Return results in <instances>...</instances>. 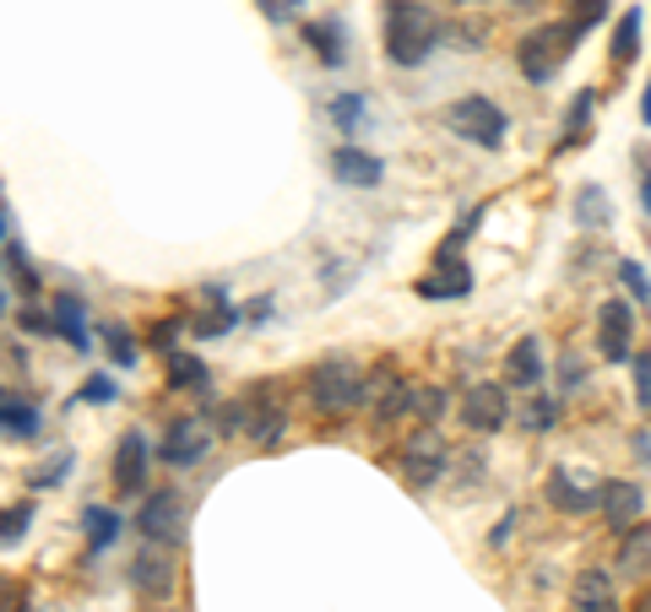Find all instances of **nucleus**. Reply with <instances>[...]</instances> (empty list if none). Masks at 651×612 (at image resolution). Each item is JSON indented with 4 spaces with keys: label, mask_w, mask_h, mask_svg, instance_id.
<instances>
[{
    "label": "nucleus",
    "mask_w": 651,
    "mask_h": 612,
    "mask_svg": "<svg viewBox=\"0 0 651 612\" xmlns=\"http://www.w3.org/2000/svg\"><path fill=\"white\" fill-rule=\"evenodd\" d=\"M217 429L223 433H250L260 450H271V444L288 433V407H282L277 385H271V379L250 385L239 401H228V407L217 412Z\"/></svg>",
    "instance_id": "f257e3e1"
},
{
    "label": "nucleus",
    "mask_w": 651,
    "mask_h": 612,
    "mask_svg": "<svg viewBox=\"0 0 651 612\" xmlns=\"http://www.w3.org/2000/svg\"><path fill=\"white\" fill-rule=\"evenodd\" d=\"M440 44V22L418 0H386V61L424 65Z\"/></svg>",
    "instance_id": "f03ea898"
},
{
    "label": "nucleus",
    "mask_w": 651,
    "mask_h": 612,
    "mask_svg": "<svg viewBox=\"0 0 651 612\" xmlns=\"http://www.w3.org/2000/svg\"><path fill=\"white\" fill-rule=\"evenodd\" d=\"M576 39H581V28H576V22H548V28L526 33V39H521V50H516L521 76H526L532 87L554 82V76H559V65L576 55Z\"/></svg>",
    "instance_id": "7ed1b4c3"
},
{
    "label": "nucleus",
    "mask_w": 651,
    "mask_h": 612,
    "mask_svg": "<svg viewBox=\"0 0 651 612\" xmlns=\"http://www.w3.org/2000/svg\"><path fill=\"white\" fill-rule=\"evenodd\" d=\"M305 390H310V401H316L321 412H348V407L370 401L364 368L348 364V358H326V364H316L310 368V379H305Z\"/></svg>",
    "instance_id": "20e7f679"
},
{
    "label": "nucleus",
    "mask_w": 651,
    "mask_h": 612,
    "mask_svg": "<svg viewBox=\"0 0 651 612\" xmlns=\"http://www.w3.org/2000/svg\"><path fill=\"white\" fill-rule=\"evenodd\" d=\"M446 125H451L461 141H472V147H483V152H500L505 147V136H511V120H505V109L494 104V98H456L451 109H446Z\"/></svg>",
    "instance_id": "39448f33"
},
{
    "label": "nucleus",
    "mask_w": 651,
    "mask_h": 612,
    "mask_svg": "<svg viewBox=\"0 0 651 612\" xmlns=\"http://www.w3.org/2000/svg\"><path fill=\"white\" fill-rule=\"evenodd\" d=\"M396 472H402V483H407L413 493L435 488V483L451 472V450H446V439L424 423V429L402 444V461H396Z\"/></svg>",
    "instance_id": "423d86ee"
},
{
    "label": "nucleus",
    "mask_w": 651,
    "mask_h": 612,
    "mask_svg": "<svg viewBox=\"0 0 651 612\" xmlns=\"http://www.w3.org/2000/svg\"><path fill=\"white\" fill-rule=\"evenodd\" d=\"M136 532L147 537V543H163V548H180L185 543V498L174 488H158L147 504H141V515H136Z\"/></svg>",
    "instance_id": "0eeeda50"
},
{
    "label": "nucleus",
    "mask_w": 651,
    "mask_h": 612,
    "mask_svg": "<svg viewBox=\"0 0 651 612\" xmlns=\"http://www.w3.org/2000/svg\"><path fill=\"white\" fill-rule=\"evenodd\" d=\"M174 580H180L174 548H163V543H147V548L130 558V591H136V597H147V602H163V597L174 591Z\"/></svg>",
    "instance_id": "6e6552de"
},
{
    "label": "nucleus",
    "mask_w": 651,
    "mask_h": 612,
    "mask_svg": "<svg viewBox=\"0 0 651 612\" xmlns=\"http://www.w3.org/2000/svg\"><path fill=\"white\" fill-rule=\"evenodd\" d=\"M630 347H636V314L625 299H602L597 309V353L608 364H630Z\"/></svg>",
    "instance_id": "1a4fd4ad"
},
{
    "label": "nucleus",
    "mask_w": 651,
    "mask_h": 612,
    "mask_svg": "<svg viewBox=\"0 0 651 612\" xmlns=\"http://www.w3.org/2000/svg\"><path fill=\"white\" fill-rule=\"evenodd\" d=\"M456 412H461L467 433H500L505 418H511V396H505V385H472Z\"/></svg>",
    "instance_id": "9d476101"
},
{
    "label": "nucleus",
    "mask_w": 651,
    "mask_h": 612,
    "mask_svg": "<svg viewBox=\"0 0 651 612\" xmlns=\"http://www.w3.org/2000/svg\"><path fill=\"white\" fill-rule=\"evenodd\" d=\"M147 466H152V444L141 429H126L115 444V488L120 493H141L147 488Z\"/></svg>",
    "instance_id": "9b49d317"
},
{
    "label": "nucleus",
    "mask_w": 651,
    "mask_h": 612,
    "mask_svg": "<svg viewBox=\"0 0 651 612\" xmlns=\"http://www.w3.org/2000/svg\"><path fill=\"white\" fill-rule=\"evenodd\" d=\"M641 509H647V493H641V483H625V477L602 483V515H608V526H613V532H630V526L641 520Z\"/></svg>",
    "instance_id": "f8f14e48"
},
{
    "label": "nucleus",
    "mask_w": 651,
    "mask_h": 612,
    "mask_svg": "<svg viewBox=\"0 0 651 612\" xmlns=\"http://www.w3.org/2000/svg\"><path fill=\"white\" fill-rule=\"evenodd\" d=\"M331 174H337V184L370 190V184H381L386 163H381L375 152H364V147H337V152H331Z\"/></svg>",
    "instance_id": "ddd939ff"
},
{
    "label": "nucleus",
    "mask_w": 651,
    "mask_h": 612,
    "mask_svg": "<svg viewBox=\"0 0 651 612\" xmlns=\"http://www.w3.org/2000/svg\"><path fill=\"white\" fill-rule=\"evenodd\" d=\"M570 612H625L613 597V580L608 569H581L576 586H570Z\"/></svg>",
    "instance_id": "4468645a"
},
{
    "label": "nucleus",
    "mask_w": 651,
    "mask_h": 612,
    "mask_svg": "<svg viewBox=\"0 0 651 612\" xmlns=\"http://www.w3.org/2000/svg\"><path fill=\"white\" fill-rule=\"evenodd\" d=\"M505 390H543V347L537 336H521L505 358Z\"/></svg>",
    "instance_id": "2eb2a0df"
},
{
    "label": "nucleus",
    "mask_w": 651,
    "mask_h": 612,
    "mask_svg": "<svg viewBox=\"0 0 651 612\" xmlns=\"http://www.w3.org/2000/svg\"><path fill=\"white\" fill-rule=\"evenodd\" d=\"M206 444H212V433L201 429V423H174L169 439L158 444V455H163L169 466H195V461L206 455Z\"/></svg>",
    "instance_id": "dca6fc26"
},
{
    "label": "nucleus",
    "mask_w": 651,
    "mask_h": 612,
    "mask_svg": "<svg viewBox=\"0 0 651 612\" xmlns=\"http://www.w3.org/2000/svg\"><path fill=\"white\" fill-rule=\"evenodd\" d=\"M461 293H472V271L451 255H440V277H418V299H461Z\"/></svg>",
    "instance_id": "f3484780"
},
{
    "label": "nucleus",
    "mask_w": 651,
    "mask_h": 612,
    "mask_svg": "<svg viewBox=\"0 0 651 612\" xmlns=\"http://www.w3.org/2000/svg\"><path fill=\"white\" fill-rule=\"evenodd\" d=\"M548 504L565 515H586V509H602V493L581 488L570 472H548Z\"/></svg>",
    "instance_id": "a211bd4d"
},
{
    "label": "nucleus",
    "mask_w": 651,
    "mask_h": 612,
    "mask_svg": "<svg viewBox=\"0 0 651 612\" xmlns=\"http://www.w3.org/2000/svg\"><path fill=\"white\" fill-rule=\"evenodd\" d=\"M55 331L71 342V353H93V336H87V309H82V299H55Z\"/></svg>",
    "instance_id": "6ab92c4d"
},
{
    "label": "nucleus",
    "mask_w": 651,
    "mask_h": 612,
    "mask_svg": "<svg viewBox=\"0 0 651 612\" xmlns=\"http://www.w3.org/2000/svg\"><path fill=\"white\" fill-rule=\"evenodd\" d=\"M82 537H87V558H98V552L120 537V515H115V509H104V504L82 509Z\"/></svg>",
    "instance_id": "aec40b11"
},
{
    "label": "nucleus",
    "mask_w": 651,
    "mask_h": 612,
    "mask_svg": "<svg viewBox=\"0 0 651 612\" xmlns=\"http://www.w3.org/2000/svg\"><path fill=\"white\" fill-rule=\"evenodd\" d=\"M212 385V374H206V364L195 358V353H169V390H185V396H201Z\"/></svg>",
    "instance_id": "412c9836"
},
{
    "label": "nucleus",
    "mask_w": 651,
    "mask_h": 612,
    "mask_svg": "<svg viewBox=\"0 0 651 612\" xmlns=\"http://www.w3.org/2000/svg\"><path fill=\"white\" fill-rule=\"evenodd\" d=\"M234 325H239V304H228V299L212 288V304H206L191 320V331L201 336V342H206V336H223V331H234Z\"/></svg>",
    "instance_id": "4be33fe9"
},
{
    "label": "nucleus",
    "mask_w": 651,
    "mask_h": 612,
    "mask_svg": "<svg viewBox=\"0 0 651 612\" xmlns=\"http://www.w3.org/2000/svg\"><path fill=\"white\" fill-rule=\"evenodd\" d=\"M305 44H310L316 61H326V65L348 61V50H342V28H337V22H305Z\"/></svg>",
    "instance_id": "5701e85b"
},
{
    "label": "nucleus",
    "mask_w": 651,
    "mask_h": 612,
    "mask_svg": "<svg viewBox=\"0 0 651 612\" xmlns=\"http://www.w3.org/2000/svg\"><path fill=\"white\" fill-rule=\"evenodd\" d=\"M613 65H625V61H636L641 55V6H630L619 22H613Z\"/></svg>",
    "instance_id": "b1692460"
},
{
    "label": "nucleus",
    "mask_w": 651,
    "mask_h": 612,
    "mask_svg": "<svg viewBox=\"0 0 651 612\" xmlns=\"http://www.w3.org/2000/svg\"><path fill=\"white\" fill-rule=\"evenodd\" d=\"M326 115H331V125H337V130H348V136H353V130L364 125V115H370V98H364V93H337V98L326 104Z\"/></svg>",
    "instance_id": "393cba45"
},
{
    "label": "nucleus",
    "mask_w": 651,
    "mask_h": 612,
    "mask_svg": "<svg viewBox=\"0 0 651 612\" xmlns=\"http://www.w3.org/2000/svg\"><path fill=\"white\" fill-rule=\"evenodd\" d=\"M0 429H11L17 439H33V433H39V407L6 396V401H0Z\"/></svg>",
    "instance_id": "a878e982"
},
{
    "label": "nucleus",
    "mask_w": 651,
    "mask_h": 612,
    "mask_svg": "<svg viewBox=\"0 0 651 612\" xmlns=\"http://www.w3.org/2000/svg\"><path fill=\"white\" fill-rule=\"evenodd\" d=\"M104 347H109V358H115L120 368H136V364H141V347H136L130 325H120V320H109V325H104Z\"/></svg>",
    "instance_id": "bb28decb"
},
{
    "label": "nucleus",
    "mask_w": 651,
    "mask_h": 612,
    "mask_svg": "<svg viewBox=\"0 0 651 612\" xmlns=\"http://www.w3.org/2000/svg\"><path fill=\"white\" fill-rule=\"evenodd\" d=\"M28 526H33V504H11V509H0V548H17V543L28 537Z\"/></svg>",
    "instance_id": "cd10ccee"
},
{
    "label": "nucleus",
    "mask_w": 651,
    "mask_h": 612,
    "mask_svg": "<svg viewBox=\"0 0 651 612\" xmlns=\"http://www.w3.org/2000/svg\"><path fill=\"white\" fill-rule=\"evenodd\" d=\"M591 104H597L591 93H576V104L565 109V136H559V147H576V141L586 136V125H591Z\"/></svg>",
    "instance_id": "c85d7f7f"
},
{
    "label": "nucleus",
    "mask_w": 651,
    "mask_h": 612,
    "mask_svg": "<svg viewBox=\"0 0 651 612\" xmlns=\"http://www.w3.org/2000/svg\"><path fill=\"white\" fill-rule=\"evenodd\" d=\"M576 212H581L586 228H602V223H608V195H602L597 184H586L581 195H576Z\"/></svg>",
    "instance_id": "c756f323"
},
{
    "label": "nucleus",
    "mask_w": 651,
    "mask_h": 612,
    "mask_svg": "<svg viewBox=\"0 0 651 612\" xmlns=\"http://www.w3.org/2000/svg\"><path fill=\"white\" fill-rule=\"evenodd\" d=\"M521 429H526V433H543V429H554V401H548L543 390H532V407L521 412Z\"/></svg>",
    "instance_id": "7c9ffc66"
},
{
    "label": "nucleus",
    "mask_w": 651,
    "mask_h": 612,
    "mask_svg": "<svg viewBox=\"0 0 651 612\" xmlns=\"http://www.w3.org/2000/svg\"><path fill=\"white\" fill-rule=\"evenodd\" d=\"M115 396H120L115 374H87V385H82V401H87V407H109Z\"/></svg>",
    "instance_id": "2f4dec72"
},
{
    "label": "nucleus",
    "mask_w": 651,
    "mask_h": 612,
    "mask_svg": "<svg viewBox=\"0 0 651 612\" xmlns=\"http://www.w3.org/2000/svg\"><path fill=\"white\" fill-rule=\"evenodd\" d=\"M413 412H418L424 423H435V418L446 412V390H440V385H418V396H413Z\"/></svg>",
    "instance_id": "473e14b6"
},
{
    "label": "nucleus",
    "mask_w": 651,
    "mask_h": 612,
    "mask_svg": "<svg viewBox=\"0 0 651 612\" xmlns=\"http://www.w3.org/2000/svg\"><path fill=\"white\" fill-rule=\"evenodd\" d=\"M619 277L636 293V304H651V282H647V271H641V260H619Z\"/></svg>",
    "instance_id": "72a5a7b5"
},
{
    "label": "nucleus",
    "mask_w": 651,
    "mask_h": 612,
    "mask_svg": "<svg viewBox=\"0 0 651 612\" xmlns=\"http://www.w3.org/2000/svg\"><path fill=\"white\" fill-rule=\"evenodd\" d=\"M180 331H185V320H158V325H152V353H163V358H169V353H180V347H174V342H180Z\"/></svg>",
    "instance_id": "f704fd0d"
},
{
    "label": "nucleus",
    "mask_w": 651,
    "mask_h": 612,
    "mask_svg": "<svg viewBox=\"0 0 651 612\" xmlns=\"http://www.w3.org/2000/svg\"><path fill=\"white\" fill-rule=\"evenodd\" d=\"M65 472H71V450H61V455H50L39 472H33V488H55L61 483Z\"/></svg>",
    "instance_id": "c9c22d12"
},
{
    "label": "nucleus",
    "mask_w": 651,
    "mask_h": 612,
    "mask_svg": "<svg viewBox=\"0 0 651 612\" xmlns=\"http://www.w3.org/2000/svg\"><path fill=\"white\" fill-rule=\"evenodd\" d=\"M630 374H636V401L651 412V353H636V358H630Z\"/></svg>",
    "instance_id": "e433bc0d"
},
{
    "label": "nucleus",
    "mask_w": 651,
    "mask_h": 612,
    "mask_svg": "<svg viewBox=\"0 0 651 612\" xmlns=\"http://www.w3.org/2000/svg\"><path fill=\"white\" fill-rule=\"evenodd\" d=\"M602 17H608V0H576V11H570V22H576V28H597V22H602Z\"/></svg>",
    "instance_id": "4c0bfd02"
},
{
    "label": "nucleus",
    "mask_w": 651,
    "mask_h": 612,
    "mask_svg": "<svg viewBox=\"0 0 651 612\" xmlns=\"http://www.w3.org/2000/svg\"><path fill=\"white\" fill-rule=\"evenodd\" d=\"M559 390H565V396L581 390V353H565V358H559Z\"/></svg>",
    "instance_id": "58836bf2"
},
{
    "label": "nucleus",
    "mask_w": 651,
    "mask_h": 612,
    "mask_svg": "<svg viewBox=\"0 0 651 612\" xmlns=\"http://www.w3.org/2000/svg\"><path fill=\"white\" fill-rule=\"evenodd\" d=\"M6 255H11V277H17L22 288H39V277H33V266H28V249H22V245H11Z\"/></svg>",
    "instance_id": "ea45409f"
},
{
    "label": "nucleus",
    "mask_w": 651,
    "mask_h": 612,
    "mask_svg": "<svg viewBox=\"0 0 651 612\" xmlns=\"http://www.w3.org/2000/svg\"><path fill=\"white\" fill-rule=\"evenodd\" d=\"M22 602H28V591L17 580H0V612H28Z\"/></svg>",
    "instance_id": "a19ab883"
},
{
    "label": "nucleus",
    "mask_w": 651,
    "mask_h": 612,
    "mask_svg": "<svg viewBox=\"0 0 651 612\" xmlns=\"http://www.w3.org/2000/svg\"><path fill=\"white\" fill-rule=\"evenodd\" d=\"M651 563V543H647V532L636 537V548H625V569H647Z\"/></svg>",
    "instance_id": "79ce46f5"
},
{
    "label": "nucleus",
    "mask_w": 651,
    "mask_h": 612,
    "mask_svg": "<svg viewBox=\"0 0 651 612\" xmlns=\"http://www.w3.org/2000/svg\"><path fill=\"white\" fill-rule=\"evenodd\" d=\"M22 325H28V331H39V336H44V331H55V320H50V314H39V309H22Z\"/></svg>",
    "instance_id": "37998d69"
},
{
    "label": "nucleus",
    "mask_w": 651,
    "mask_h": 612,
    "mask_svg": "<svg viewBox=\"0 0 651 612\" xmlns=\"http://www.w3.org/2000/svg\"><path fill=\"white\" fill-rule=\"evenodd\" d=\"M630 612H651V586L641 591V597H636V602H630Z\"/></svg>",
    "instance_id": "c03bdc74"
},
{
    "label": "nucleus",
    "mask_w": 651,
    "mask_h": 612,
    "mask_svg": "<svg viewBox=\"0 0 651 612\" xmlns=\"http://www.w3.org/2000/svg\"><path fill=\"white\" fill-rule=\"evenodd\" d=\"M641 201H647V212H651V169L641 174Z\"/></svg>",
    "instance_id": "a18cd8bd"
},
{
    "label": "nucleus",
    "mask_w": 651,
    "mask_h": 612,
    "mask_svg": "<svg viewBox=\"0 0 651 612\" xmlns=\"http://www.w3.org/2000/svg\"><path fill=\"white\" fill-rule=\"evenodd\" d=\"M641 115H647V125H651V82H647V104H641Z\"/></svg>",
    "instance_id": "49530a36"
},
{
    "label": "nucleus",
    "mask_w": 651,
    "mask_h": 612,
    "mask_svg": "<svg viewBox=\"0 0 651 612\" xmlns=\"http://www.w3.org/2000/svg\"><path fill=\"white\" fill-rule=\"evenodd\" d=\"M0 239H6V212H0Z\"/></svg>",
    "instance_id": "de8ad7c7"
},
{
    "label": "nucleus",
    "mask_w": 651,
    "mask_h": 612,
    "mask_svg": "<svg viewBox=\"0 0 651 612\" xmlns=\"http://www.w3.org/2000/svg\"><path fill=\"white\" fill-rule=\"evenodd\" d=\"M456 6H483V0H456Z\"/></svg>",
    "instance_id": "09e8293b"
},
{
    "label": "nucleus",
    "mask_w": 651,
    "mask_h": 612,
    "mask_svg": "<svg viewBox=\"0 0 651 612\" xmlns=\"http://www.w3.org/2000/svg\"><path fill=\"white\" fill-rule=\"evenodd\" d=\"M147 612H174V608H147Z\"/></svg>",
    "instance_id": "8fccbe9b"
},
{
    "label": "nucleus",
    "mask_w": 651,
    "mask_h": 612,
    "mask_svg": "<svg viewBox=\"0 0 651 612\" xmlns=\"http://www.w3.org/2000/svg\"><path fill=\"white\" fill-rule=\"evenodd\" d=\"M0 401H6V390H0Z\"/></svg>",
    "instance_id": "3c124183"
}]
</instances>
